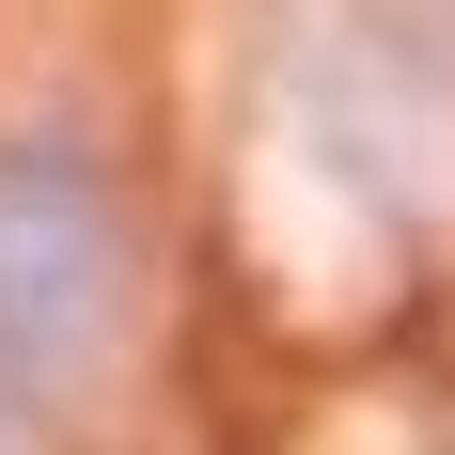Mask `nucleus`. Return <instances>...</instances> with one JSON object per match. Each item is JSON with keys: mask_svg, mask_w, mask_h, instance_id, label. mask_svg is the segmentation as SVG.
Instances as JSON below:
<instances>
[{"mask_svg": "<svg viewBox=\"0 0 455 455\" xmlns=\"http://www.w3.org/2000/svg\"><path fill=\"white\" fill-rule=\"evenodd\" d=\"M126 188L79 126H16L0 141V377H94L126 346Z\"/></svg>", "mask_w": 455, "mask_h": 455, "instance_id": "nucleus-1", "label": "nucleus"}]
</instances>
